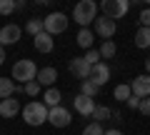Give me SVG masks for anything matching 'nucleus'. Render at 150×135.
<instances>
[{
    "label": "nucleus",
    "mask_w": 150,
    "mask_h": 135,
    "mask_svg": "<svg viewBox=\"0 0 150 135\" xmlns=\"http://www.w3.org/2000/svg\"><path fill=\"white\" fill-rule=\"evenodd\" d=\"M83 60H85V63L90 65V68H95V65L100 63V53H98V50H88V53L83 55Z\"/></svg>",
    "instance_id": "nucleus-25"
},
{
    "label": "nucleus",
    "mask_w": 150,
    "mask_h": 135,
    "mask_svg": "<svg viewBox=\"0 0 150 135\" xmlns=\"http://www.w3.org/2000/svg\"><path fill=\"white\" fill-rule=\"evenodd\" d=\"M125 103H128V108H133V110H138V108H140V98H138V95H130L128 100H125Z\"/></svg>",
    "instance_id": "nucleus-30"
},
{
    "label": "nucleus",
    "mask_w": 150,
    "mask_h": 135,
    "mask_svg": "<svg viewBox=\"0 0 150 135\" xmlns=\"http://www.w3.org/2000/svg\"><path fill=\"white\" fill-rule=\"evenodd\" d=\"M25 33H30L33 38H35V35H40V33H45L43 20H40V18H30V20H28V25H25Z\"/></svg>",
    "instance_id": "nucleus-20"
},
{
    "label": "nucleus",
    "mask_w": 150,
    "mask_h": 135,
    "mask_svg": "<svg viewBox=\"0 0 150 135\" xmlns=\"http://www.w3.org/2000/svg\"><path fill=\"white\" fill-rule=\"evenodd\" d=\"M18 113H23V108H20V103H18L15 98L0 100V115H3V118H15Z\"/></svg>",
    "instance_id": "nucleus-14"
},
{
    "label": "nucleus",
    "mask_w": 150,
    "mask_h": 135,
    "mask_svg": "<svg viewBox=\"0 0 150 135\" xmlns=\"http://www.w3.org/2000/svg\"><path fill=\"white\" fill-rule=\"evenodd\" d=\"M128 8H130L128 0H103V3H100L103 15L110 18V20H120V18H125V15H128Z\"/></svg>",
    "instance_id": "nucleus-5"
},
{
    "label": "nucleus",
    "mask_w": 150,
    "mask_h": 135,
    "mask_svg": "<svg viewBox=\"0 0 150 135\" xmlns=\"http://www.w3.org/2000/svg\"><path fill=\"white\" fill-rule=\"evenodd\" d=\"M83 135H105V130H103L100 123H90L85 130H83Z\"/></svg>",
    "instance_id": "nucleus-28"
},
{
    "label": "nucleus",
    "mask_w": 150,
    "mask_h": 135,
    "mask_svg": "<svg viewBox=\"0 0 150 135\" xmlns=\"http://www.w3.org/2000/svg\"><path fill=\"white\" fill-rule=\"evenodd\" d=\"M15 13V3L13 0H0V15H13Z\"/></svg>",
    "instance_id": "nucleus-27"
},
{
    "label": "nucleus",
    "mask_w": 150,
    "mask_h": 135,
    "mask_svg": "<svg viewBox=\"0 0 150 135\" xmlns=\"http://www.w3.org/2000/svg\"><path fill=\"white\" fill-rule=\"evenodd\" d=\"M95 93H98V85L90 80V78H88V80H83V85H80V95H88V98H93Z\"/></svg>",
    "instance_id": "nucleus-24"
},
{
    "label": "nucleus",
    "mask_w": 150,
    "mask_h": 135,
    "mask_svg": "<svg viewBox=\"0 0 150 135\" xmlns=\"http://www.w3.org/2000/svg\"><path fill=\"white\" fill-rule=\"evenodd\" d=\"M20 38H23V30L18 25H13V23H8V25L0 28V45H3V48H5V45H15Z\"/></svg>",
    "instance_id": "nucleus-9"
},
{
    "label": "nucleus",
    "mask_w": 150,
    "mask_h": 135,
    "mask_svg": "<svg viewBox=\"0 0 150 135\" xmlns=\"http://www.w3.org/2000/svg\"><path fill=\"white\" fill-rule=\"evenodd\" d=\"M140 28H150V8L140 13Z\"/></svg>",
    "instance_id": "nucleus-29"
},
{
    "label": "nucleus",
    "mask_w": 150,
    "mask_h": 135,
    "mask_svg": "<svg viewBox=\"0 0 150 135\" xmlns=\"http://www.w3.org/2000/svg\"><path fill=\"white\" fill-rule=\"evenodd\" d=\"M140 113H143V115H150V98H145V100H140Z\"/></svg>",
    "instance_id": "nucleus-31"
},
{
    "label": "nucleus",
    "mask_w": 150,
    "mask_h": 135,
    "mask_svg": "<svg viewBox=\"0 0 150 135\" xmlns=\"http://www.w3.org/2000/svg\"><path fill=\"white\" fill-rule=\"evenodd\" d=\"M115 20H110V18L105 15H98L95 18V35H100L103 40H112V35H115Z\"/></svg>",
    "instance_id": "nucleus-7"
},
{
    "label": "nucleus",
    "mask_w": 150,
    "mask_h": 135,
    "mask_svg": "<svg viewBox=\"0 0 150 135\" xmlns=\"http://www.w3.org/2000/svg\"><path fill=\"white\" fill-rule=\"evenodd\" d=\"M145 75H150V58L145 60Z\"/></svg>",
    "instance_id": "nucleus-34"
},
{
    "label": "nucleus",
    "mask_w": 150,
    "mask_h": 135,
    "mask_svg": "<svg viewBox=\"0 0 150 135\" xmlns=\"http://www.w3.org/2000/svg\"><path fill=\"white\" fill-rule=\"evenodd\" d=\"M130 93L138 95L140 100L150 98V75H138L133 83H130Z\"/></svg>",
    "instance_id": "nucleus-10"
},
{
    "label": "nucleus",
    "mask_w": 150,
    "mask_h": 135,
    "mask_svg": "<svg viewBox=\"0 0 150 135\" xmlns=\"http://www.w3.org/2000/svg\"><path fill=\"white\" fill-rule=\"evenodd\" d=\"M112 95H115V100H123V103H125L133 93H130V85H128V83H120V85L112 90Z\"/></svg>",
    "instance_id": "nucleus-23"
},
{
    "label": "nucleus",
    "mask_w": 150,
    "mask_h": 135,
    "mask_svg": "<svg viewBox=\"0 0 150 135\" xmlns=\"http://www.w3.org/2000/svg\"><path fill=\"white\" fill-rule=\"evenodd\" d=\"M43 25H45V33H48V35H60V33L68 30L70 18L65 15V13H48V15L43 18Z\"/></svg>",
    "instance_id": "nucleus-4"
},
{
    "label": "nucleus",
    "mask_w": 150,
    "mask_h": 135,
    "mask_svg": "<svg viewBox=\"0 0 150 135\" xmlns=\"http://www.w3.org/2000/svg\"><path fill=\"white\" fill-rule=\"evenodd\" d=\"M93 40H95V33H93L90 28H80V30H78V38H75V43L80 45V48H85V50H90V45H93Z\"/></svg>",
    "instance_id": "nucleus-16"
},
{
    "label": "nucleus",
    "mask_w": 150,
    "mask_h": 135,
    "mask_svg": "<svg viewBox=\"0 0 150 135\" xmlns=\"http://www.w3.org/2000/svg\"><path fill=\"white\" fill-rule=\"evenodd\" d=\"M93 118H95V123H105V120L112 118V110L108 108V105H95V113H93Z\"/></svg>",
    "instance_id": "nucleus-21"
},
{
    "label": "nucleus",
    "mask_w": 150,
    "mask_h": 135,
    "mask_svg": "<svg viewBox=\"0 0 150 135\" xmlns=\"http://www.w3.org/2000/svg\"><path fill=\"white\" fill-rule=\"evenodd\" d=\"M60 98H63V93H60L58 88H48V90L43 93V103H45V108H55V105H60Z\"/></svg>",
    "instance_id": "nucleus-17"
},
{
    "label": "nucleus",
    "mask_w": 150,
    "mask_h": 135,
    "mask_svg": "<svg viewBox=\"0 0 150 135\" xmlns=\"http://www.w3.org/2000/svg\"><path fill=\"white\" fill-rule=\"evenodd\" d=\"M105 135H123V130H118V128H110V130H105Z\"/></svg>",
    "instance_id": "nucleus-32"
},
{
    "label": "nucleus",
    "mask_w": 150,
    "mask_h": 135,
    "mask_svg": "<svg viewBox=\"0 0 150 135\" xmlns=\"http://www.w3.org/2000/svg\"><path fill=\"white\" fill-rule=\"evenodd\" d=\"M68 68H70V73H73L78 80H88V78H90V73H93V68H90L83 58H73Z\"/></svg>",
    "instance_id": "nucleus-11"
},
{
    "label": "nucleus",
    "mask_w": 150,
    "mask_h": 135,
    "mask_svg": "<svg viewBox=\"0 0 150 135\" xmlns=\"http://www.w3.org/2000/svg\"><path fill=\"white\" fill-rule=\"evenodd\" d=\"M70 120H73V113L63 105H55V108H48V123L53 128H68Z\"/></svg>",
    "instance_id": "nucleus-6"
},
{
    "label": "nucleus",
    "mask_w": 150,
    "mask_h": 135,
    "mask_svg": "<svg viewBox=\"0 0 150 135\" xmlns=\"http://www.w3.org/2000/svg\"><path fill=\"white\" fill-rule=\"evenodd\" d=\"M15 83L13 78H0V100H8V98H15Z\"/></svg>",
    "instance_id": "nucleus-19"
},
{
    "label": "nucleus",
    "mask_w": 150,
    "mask_h": 135,
    "mask_svg": "<svg viewBox=\"0 0 150 135\" xmlns=\"http://www.w3.org/2000/svg\"><path fill=\"white\" fill-rule=\"evenodd\" d=\"M23 120H25L28 125H33V128L48 123V108H45V103H40V100L28 103L25 108H23Z\"/></svg>",
    "instance_id": "nucleus-3"
},
{
    "label": "nucleus",
    "mask_w": 150,
    "mask_h": 135,
    "mask_svg": "<svg viewBox=\"0 0 150 135\" xmlns=\"http://www.w3.org/2000/svg\"><path fill=\"white\" fill-rule=\"evenodd\" d=\"M90 80L95 83L98 88H103L108 80H110V65H105V63H98L95 68H93V73H90Z\"/></svg>",
    "instance_id": "nucleus-12"
},
{
    "label": "nucleus",
    "mask_w": 150,
    "mask_h": 135,
    "mask_svg": "<svg viewBox=\"0 0 150 135\" xmlns=\"http://www.w3.org/2000/svg\"><path fill=\"white\" fill-rule=\"evenodd\" d=\"M98 53H100V58H115V53H118V48H115V43H112V40H105V43L100 45V48H98Z\"/></svg>",
    "instance_id": "nucleus-22"
},
{
    "label": "nucleus",
    "mask_w": 150,
    "mask_h": 135,
    "mask_svg": "<svg viewBox=\"0 0 150 135\" xmlns=\"http://www.w3.org/2000/svg\"><path fill=\"white\" fill-rule=\"evenodd\" d=\"M33 45H35L38 53H53V35L40 33V35H35V38H33Z\"/></svg>",
    "instance_id": "nucleus-15"
},
{
    "label": "nucleus",
    "mask_w": 150,
    "mask_h": 135,
    "mask_svg": "<svg viewBox=\"0 0 150 135\" xmlns=\"http://www.w3.org/2000/svg\"><path fill=\"white\" fill-rule=\"evenodd\" d=\"M23 93H25V95H30V98L40 95V83L33 80V83H28V85H23Z\"/></svg>",
    "instance_id": "nucleus-26"
},
{
    "label": "nucleus",
    "mask_w": 150,
    "mask_h": 135,
    "mask_svg": "<svg viewBox=\"0 0 150 135\" xmlns=\"http://www.w3.org/2000/svg\"><path fill=\"white\" fill-rule=\"evenodd\" d=\"M5 63V48H3V45H0V65Z\"/></svg>",
    "instance_id": "nucleus-33"
},
{
    "label": "nucleus",
    "mask_w": 150,
    "mask_h": 135,
    "mask_svg": "<svg viewBox=\"0 0 150 135\" xmlns=\"http://www.w3.org/2000/svg\"><path fill=\"white\" fill-rule=\"evenodd\" d=\"M98 3L95 0H80L73 10V20L78 23L80 28H88L90 23H95V13H98Z\"/></svg>",
    "instance_id": "nucleus-1"
},
{
    "label": "nucleus",
    "mask_w": 150,
    "mask_h": 135,
    "mask_svg": "<svg viewBox=\"0 0 150 135\" xmlns=\"http://www.w3.org/2000/svg\"><path fill=\"white\" fill-rule=\"evenodd\" d=\"M35 80L40 83V88H53L55 80H58V70H55V68H50V65H48V68H40Z\"/></svg>",
    "instance_id": "nucleus-13"
},
{
    "label": "nucleus",
    "mask_w": 150,
    "mask_h": 135,
    "mask_svg": "<svg viewBox=\"0 0 150 135\" xmlns=\"http://www.w3.org/2000/svg\"><path fill=\"white\" fill-rule=\"evenodd\" d=\"M135 48L140 50L150 48V28H138L135 30Z\"/></svg>",
    "instance_id": "nucleus-18"
},
{
    "label": "nucleus",
    "mask_w": 150,
    "mask_h": 135,
    "mask_svg": "<svg viewBox=\"0 0 150 135\" xmlns=\"http://www.w3.org/2000/svg\"><path fill=\"white\" fill-rule=\"evenodd\" d=\"M73 108L83 118H93V113H95V100L88 98V95H75L73 98Z\"/></svg>",
    "instance_id": "nucleus-8"
},
{
    "label": "nucleus",
    "mask_w": 150,
    "mask_h": 135,
    "mask_svg": "<svg viewBox=\"0 0 150 135\" xmlns=\"http://www.w3.org/2000/svg\"><path fill=\"white\" fill-rule=\"evenodd\" d=\"M38 68L33 60H28V58H23V60H18L15 65H13V83H23V85H28V83H33L38 78Z\"/></svg>",
    "instance_id": "nucleus-2"
}]
</instances>
